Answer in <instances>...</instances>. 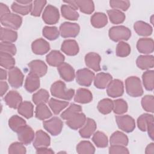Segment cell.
I'll use <instances>...</instances> for the list:
<instances>
[{"instance_id": "obj_46", "label": "cell", "mask_w": 154, "mask_h": 154, "mask_svg": "<svg viewBox=\"0 0 154 154\" xmlns=\"http://www.w3.org/2000/svg\"><path fill=\"white\" fill-rule=\"evenodd\" d=\"M32 4L29 5H22L18 3L17 1H14L12 4L11 8V10L16 13H18L22 15H26L29 13H31V11Z\"/></svg>"}, {"instance_id": "obj_6", "label": "cell", "mask_w": 154, "mask_h": 154, "mask_svg": "<svg viewBox=\"0 0 154 154\" xmlns=\"http://www.w3.org/2000/svg\"><path fill=\"white\" fill-rule=\"evenodd\" d=\"M116 120L119 128L124 132H131L135 128V120L130 116H117L116 117Z\"/></svg>"}, {"instance_id": "obj_11", "label": "cell", "mask_w": 154, "mask_h": 154, "mask_svg": "<svg viewBox=\"0 0 154 154\" xmlns=\"http://www.w3.org/2000/svg\"><path fill=\"white\" fill-rule=\"evenodd\" d=\"M124 92L123 82L119 79L112 80L106 87L107 94L111 97L121 96Z\"/></svg>"}, {"instance_id": "obj_21", "label": "cell", "mask_w": 154, "mask_h": 154, "mask_svg": "<svg viewBox=\"0 0 154 154\" xmlns=\"http://www.w3.org/2000/svg\"><path fill=\"white\" fill-rule=\"evenodd\" d=\"M32 52L37 55H43L47 53L50 49L49 43L43 38H38L32 43Z\"/></svg>"}, {"instance_id": "obj_51", "label": "cell", "mask_w": 154, "mask_h": 154, "mask_svg": "<svg viewBox=\"0 0 154 154\" xmlns=\"http://www.w3.org/2000/svg\"><path fill=\"white\" fill-rule=\"evenodd\" d=\"M141 105L143 108L147 112H153L154 99L152 95H146L141 99Z\"/></svg>"}, {"instance_id": "obj_54", "label": "cell", "mask_w": 154, "mask_h": 154, "mask_svg": "<svg viewBox=\"0 0 154 154\" xmlns=\"http://www.w3.org/2000/svg\"><path fill=\"white\" fill-rule=\"evenodd\" d=\"M26 150L23 144L21 142H15L12 143L8 147V153H26Z\"/></svg>"}, {"instance_id": "obj_27", "label": "cell", "mask_w": 154, "mask_h": 154, "mask_svg": "<svg viewBox=\"0 0 154 154\" xmlns=\"http://www.w3.org/2000/svg\"><path fill=\"white\" fill-rule=\"evenodd\" d=\"M137 66L142 70H148L154 66V58L153 55H140L136 61Z\"/></svg>"}, {"instance_id": "obj_32", "label": "cell", "mask_w": 154, "mask_h": 154, "mask_svg": "<svg viewBox=\"0 0 154 154\" xmlns=\"http://www.w3.org/2000/svg\"><path fill=\"white\" fill-rule=\"evenodd\" d=\"M109 143L111 145L127 146L128 144V138L120 131L114 132L111 136Z\"/></svg>"}, {"instance_id": "obj_53", "label": "cell", "mask_w": 154, "mask_h": 154, "mask_svg": "<svg viewBox=\"0 0 154 154\" xmlns=\"http://www.w3.org/2000/svg\"><path fill=\"white\" fill-rule=\"evenodd\" d=\"M109 5L113 9L126 11L130 7V2L129 1L111 0L109 1Z\"/></svg>"}, {"instance_id": "obj_48", "label": "cell", "mask_w": 154, "mask_h": 154, "mask_svg": "<svg viewBox=\"0 0 154 154\" xmlns=\"http://www.w3.org/2000/svg\"><path fill=\"white\" fill-rule=\"evenodd\" d=\"M42 32L43 35L49 40L57 39L60 35V31L56 26H46L43 28Z\"/></svg>"}, {"instance_id": "obj_20", "label": "cell", "mask_w": 154, "mask_h": 154, "mask_svg": "<svg viewBox=\"0 0 154 154\" xmlns=\"http://www.w3.org/2000/svg\"><path fill=\"white\" fill-rule=\"evenodd\" d=\"M86 117L82 112H78L67 120L66 124L71 129L77 130L80 129L86 121Z\"/></svg>"}, {"instance_id": "obj_26", "label": "cell", "mask_w": 154, "mask_h": 154, "mask_svg": "<svg viewBox=\"0 0 154 154\" xmlns=\"http://www.w3.org/2000/svg\"><path fill=\"white\" fill-rule=\"evenodd\" d=\"M93 99V95L91 91L86 88H80L77 90L75 96L74 100L80 103H87Z\"/></svg>"}, {"instance_id": "obj_43", "label": "cell", "mask_w": 154, "mask_h": 154, "mask_svg": "<svg viewBox=\"0 0 154 154\" xmlns=\"http://www.w3.org/2000/svg\"><path fill=\"white\" fill-rule=\"evenodd\" d=\"M25 125L26 121L17 115L11 116L8 120L9 127L13 131L16 132H17L21 127L25 126Z\"/></svg>"}, {"instance_id": "obj_56", "label": "cell", "mask_w": 154, "mask_h": 154, "mask_svg": "<svg viewBox=\"0 0 154 154\" xmlns=\"http://www.w3.org/2000/svg\"><path fill=\"white\" fill-rule=\"evenodd\" d=\"M109 153L111 154H120V153H129L128 149L122 145H111L109 148Z\"/></svg>"}, {"instance_id": "obj_8", "label": "cell", "mask_w": 154, "mask_h": 154, "mask_svg": "<svg viewBox=\"0 0 154 154\" xmlns=\"http://www.w3.org/2000/svg\"><path fill=\"white\" fill-rule=\"evenodd\" d=\"M24 76L21 70L16 67L9 69L8 72V81L10 85L13 88L20 87L23 82Z\"/></svg>"}, {"instance_id": "obj_62", "label": "cell", "mask_w": 154, "mask_h": 154, "mask_svg": "<svg viewBox=\"0 0 154 154\" xmlns=\"http://www.w3.org/2000/svg\"><path fill=\"white\" fill-rule=\"evenodd\" d=\"M1 80H5L7 79V72L3 69H1Z\"/></svg>"}, {"instance_id": "obj_35", "label": "cell", "mask_w": 154, "mask_h": 154, "mask_svg": "<svg viewBox=\"0 0 154 154\" xmlns=\"http://www.w3.org/2000/svg\"><path fill=\"white\" fill-rule=\"evenodd\" d=\"M107 14L111 23L113 24H120L125 20V14L120 10L116 9L108 10Z\"/></svg>"}, {"instance_id": "obj_55", "label": "cell", "mask_w": 154, "mask_h": 154, "mask_svg": "<svg viewBox=\"0 0 154 154\" xmlns=\"http://www.w3.org/2000/svg\"><path fill=\"white\" fill-rule=\"evenodd\" d=\"M1 52L14 55L16 53V48L15 45L11 43L2 42L0 44Z\"/></svg>"}, {"instance_id": "obj_17", "label": "cell", "mask_w": 154, "mask_h": 154, "mask_svg": "<svg viewBox=\"0 0 154 154\" xmlns=\"http://www.w3.org/2000/svg\"><path fill=\"white\" fill-rule=\"evenodd\" d=\"M51 143L50 137L42 130H38L35 133L33 146L37 149L43 147H48Z\"/></svg>"}, {"instance_id": "obj_14", "label": "cell", "mask_w": 154, "mask_h": 154, "mask_svg": "<svg viewBox=\"0 0 154 154\" xmlns=\"http://www.w3.org/2000/svg\"><path fill=\"white\" fill-rule=\"evenodd\" d=\"M61 78L67 82L73 81L75 77V70L72 66L66 63H63L57 67Z\"/></svg>"}, {"instance_id": "obj_10", "label": "cell", "mask_w": 154, "mask_h": 154, "mask_svg": "<svg viewBox=\"0 0 154 154\" xmlns=\"http://www.w3.org/2000/svg\"><path fill=\"white\" fill-rule=\"evenodd\" d=\"M42 18L43 21L48 25L55 24L60 18L58 8L52 5H47L43 11Z\"/></svg>"}, {"instance_id": "obj_40", "label": "cell", "mask_w": 154, "mask_h": 154, "mask_svg": "<svg viewBox=\"0 0 154 154\" xmlns=\"http://www.w3.org/2000/svg\"><path fill=\"white\" fill-rule=\"evenodd\" d=\"M0 64L1 67L7 69H10L14 67L15 60L13 58V55L1 52L0 54Z\"/></svg>"}, {"instance_id": "obj_41", "label": "cell", "mask_w": 154, "mask_h": 154, "mask_svg": "<svg viewBox=\"0 0 154 154\" xmlns=\"http://www.w3.org/2000/svg\"><path fill=\"white\" fill-rule=\"evenodd\" d=\"M49 94L47 90L40 89L32 96V101L34 104L38 105L40 103H46L49 100Z\"/></svg>"}, {"instance_id": "obj_47", "label": "cell", "mask_w": 154, "mask_h": 154, "mask_svg": "<svg viewBox=\"0 0 154 154\" xmlns=\"http://www.w3.org/2000/svg\"><path fill=\"white\" fill-rule=\"evenodd\" d=\"M82 111V108L80 105L72 103L71 104L67 109L64 111L61 114V117L64 120H68L71 117L74 116L75 114L78 112H80Z\"/></svg>"}, {"instance_id": "obj_18", "label": "cell", "mask_w": 154, "mask_h": 154, "mask_svg": "<svg viewBox=\"0 0 154 154\" xmlns=\"http://www.w3.org/2000/svg\"><path fill=\"white\" fill-rule=\"evenodd\" d=\"M153 40L151 38H140L137 43V48L138 52L144 54H148L153 52Z\"/></svg>"}, {"instance_id": "obj_13", "label": "cell", "mask_w": 154, "mask_h": 154, "mask_svg": "<svg viewBox=\"0 0 154 154\" xmlns=\"http://www.w3.org/2000/svg\"><path fill=\"white\" fill-rule=\"evenodd\" d=\"M28 67L29 68V73H32L39 78L44 76L48 70L46 64L43 61L39 60H35L31 61L28 64Z\"/></svg>"}, {"instance_id": "obj_57", "label": "cell", "mask_w": 154, "mask_h": 154, "mask_svg": "<svg viewBox=\"0 0 154 154\" xmlns=\"http://www.w3.org/2000/svg\"><path fill=\"white\" fill-rule=\"evenodd\" d=\"M36 153H40V154H51L54 153V152L51 149L47 148V147H39L36 149Z\"/></svg>"}, {"instance_id": "obj_25", "label": "cell", "mask_w": 154, "mask_h": 154, "mask_svg": "<svg viewBox=\"0 0 154 154\" xmlns=\"http://www.w3.org/2000/svg\"><path fill=\"white\" fill-rule=\"evenodd\" d=\"M40 87L39 77L29 73L25 79V88L29 93H32L37 90Z\"/></svg>"}, {"instance_id": "obj_34", "label": "cell", "mask_w": 154, "mask_h": 154, "mask_svg": "<svg viewBox=\"0 0 154 154\" xmlns=\"http://www.w3.org/2000/svg\"><path fill=\"white\" fill-rule=\"evenodd\" d=\"M62 16L66 19L70 20H76L79 17V14L73 8L68 4H63L61 7Z\"/></svg>"}, {"instance_id": "obj_61", "label": "cell", "mask_w": 154, "mask_h": 154, "mask_svg": "<svg viewBox=\"0 0 154 154\" xmlns=\"http://www.w3.org/2000/svg\"><path fill=\"white\" fill-rule=\"evenodd\" d=\"M65 3H66L67 4H68L69 5H70V7H72V8H73L75 10H78V5L76 3V1H64Z\"/></svg>"}, {"instance_id": "obj_22", "label": "cell", "mask_w": 154, "mask_h": 154, "mask_svg": "<svg viewBox=\"0 0 154 154\" xmlns=\"http://www.w3.org/2000/svg\"><path fill=\"white\" fill-rule=\"evenodd\" d=\"M61 49L64 53L69 56L76 55L79 50L78 43L72 39L64 40L61 45Z\"/></svg>"}, {"instance_id": "obj_1", "label": "cell", "mask_w": 154, "mask_h": 154, "mask_svg": "<svg viewBox=\"0 0 154 154\" xmlns=\"http://www.w3.org/2000/svg\"><path fill=\"white\" fill-rule=\"evenodd\" d=\"M51 93L55 97L70 100L74 96L75 90L72 88L67 89L64 82L57 81L51 85Z\"/></svg>"}, {"instance_id": "obj_23", "label": "cell", "mask_w": 154, "mask_h": 154, "mask_svg": "<svg viewBox=\"0 0 154 154\" xmlns=\"http://www.w3.org/2000/svg\"><path fill=\"white\" fill-rule=\"evenodd\" d=\"M112 80V76L107 73L100 72L94 78V84L99 89L105 88L109 82Z\"/></svg>"}, {"instance_id": "obj_19", "label": "cell", "mask_w": 154, "mask_h": 154, "mask_svg": "<svg viewBox=\"0 0 154 154\" xmlns=\"http://www.w3.org/2000/svg\"><path fill=\"white\" fill-rule=\"evenodd\" d=\"M4 100L9 107L16 109L22 103V98L17 91L11 90L5 96Z\"/></svg>"}, {"instance_id": "obj_60", "label": "cell", "mask_w": 154, "mask_h": 154, "mask_svg": "<svg viewBox=\"0 0 154 154\" xmlns=\"http://www.w3.org/2000/svg\"><path fill=\"white\" fill-rule=\"evenodd\" d=\"M145 153L147 154H153L154 153V144L153 143H150L147 145V146L146 148Z\"/></svg>"}, {"instance_id": "obj_50", "label": "cell", "mask_w": 154, "mask_h": 154, "mask_svg": "<svg viewBox=\"0 0 154 154\" xmlns=\"http://www.w3.org/2000/svg\"><path fill=\"white\" fill-rule=\"evenodd\" d=\"M131 53V47L126 42H120L116 47V55L120 57H125Z\"/></svg>"}, {"instance_id": "obj_45", "label": "cell", "mask_w": 154, "mask_h": 154, "mask_svg": "<svg viewBox=\"0 0 154 154\" xmlns=\"http://www.w3.org/2000/svg\"><path fill=\"white\" fill-rule=\"evenodd\" d=\"M76 152L79 154L94 153L95 148L93 145L88 141H82L76 146Z\"/></svg>"}, {"instance_id": "obj_2", "label": "cell", "mask_w": 154, "mask_h": 154, "mask_svg": "<svg viewBox=\"0 0 154 154\" xmlns=\"http://www.w3.org/2000/svg\"><path fill=\"white\" fill-rule=\"evenodd\" d=\"M126 91L132 97H139L143 95V89L141 82L137 76L128 77L125 81Z\"/></svg>"}, {"instance_id": "obj_29", "label": "cell", "mask_w": 154, "mask_h": 154, "mask_svg": "<svg viewBox=\"0 0 154 154\" xmlns=\"http://www.w3.org/2000/svg\"><path fill=\"white\" fill-rule=\"evenodd\" d=\"M17 111L21 116L26 119H29L33 116L34 106L32 103L29 101L22 102L17 108Z\"/></svg>"}, {"instance_id": "obj_12", "label": "cell", "mask_w": 154, "mask_h": 154, "mask_svg": "<svg viewBox=\"0 0 154 154\" xmlns=\"http://www.w3.org/2000/svg\"><path fill=\"white\" fill-rule=\"evenodd\" d=\"M17 134L20 142L26 145L30 144L34 140L35 136L32 129L26 125L21 127L17 131Z\"/></svg>"}, {"instance_id": "obj_9", "label": "cell", "mask_w": 154, "mask_h": 154, "mask_svg": "<svg viewBox=\"0 0 154 154\" xmlns=\"http://www.w3.org/2000/svg\"><path fill=\"white\" fill-rule=\"evenodd\" d=\"M94 76V73L93 72L84 68L79 69L76 72V80L80 85L88 87L91 84Z\"/></svg>"}, {"instance_id": "obj_39", "label": "cell", "mask_w": 154, "mask_h": 154, "mask_svg": "<svg viewBox=\"0 0 154 154\" xmlns=\"http://www.w3.org/2000/svg\"><path fill=\"white\" fill-rule=\"evenodd\" d=\"M92 141L98 147H106L108 144V140L107 136L103 132L97 131L93 134Z\"/></svg>"}, {"instance_id": "obj_63", "label": "cell", "mask_w": 154, "mask_h": 154, "mask_svg": "<svg viewBox=\"0 0 154 154\" xmlns=\"http://www.w3.org/2000/svg\"><path fill=\"white\" fill-rule=\"evenodd\" d=\"M17 2L20 4L22 5H29L32 3L33 1H29V0H26V1H17Z\"/></svg>"}, {"instance_id": "obj_36", "label": "cell", "mask_w": 154, "mask_h": 154, "mask_svg": "<svg viewBox=\"0 0 154 154\" xmlns=\"http://www.w3.org/2000/svg\"><path fill=\"white\" fill-rule=\"evenodd\" d=\"M49 105L54 114H58L63 109L69 105V102L51 98L49 100Z\"/></svg>"}, {"instance_id": "obj_5", "label": "cell", "mask_w": 154, "mask_h": 154, "mask_svg": "<svg viewBox=\"0 0 154 154\" xmlns=\"http://www.w3.org/2000/svg\"><path fill=\"white\" fill-rule=\"evenodd\" d=\"M22 22V17L16 14L9 13L1 16V24L9 28L17 29L21 26Z\"/></svg>"}, {"instance_id": "obj_24", "label": "cell", "mask_w": 154, "mask_h": 154, "mask_svg": "<svg viewBox=\"0 0 154 154\" xmlns=\"http://www.w3.org/2000/svg\"><path fill=\"white\" fill-rule=\"evenodd\" d=\"M46 60L50 66L58 67L64 63V56L60 51L54 50L46 55Z\"/></svg>"}, {"instance_id": "obj_58", "label": "cell", "mask_w": 154, "mask_h": 154, "mask_svg": "<svg viewBox=\"0 0 154 154\" xmlns=\"http://www.w3.org/2000/svg\"><path fill=\"white\" fill-rule=\"evenodd\" d=\"M10 12V10L8 8V7H7V5L1 2L0 3V14H1V16H2L7 13H9Z\"/></svg>"}, {"instance_id": "obj_33", "label": "cell", "mask_w": 154, "mask_h": 154, "mask_svg": "<svg viewBox=\"0 0 154 154\" xmlns=\"http://www.w3.org/2000/svg\"><path fill=\"white\" fill-rule=\"evenodd\" d=\"M35 114L36 118L41 120H45L52 116V112L45 103L37 105L35 108Z\"/></svg>"}, {"instance_id": "obj_44", "label": "cell", "mask_w": 154, "mask_h": 154, "mask_svg": "<svg viewBox=\"0 0 154 154\" xmlns=\"http://www.w3.org/2000/svg\"><path fill=\"white\" fill-rule=\"evenodd\" d=\"M76 3L80 11L85 14H91L94 10V5L92 1L77 0Z\"/></svg>"}, {"instance_id": "obj_37", "label": "cell", "mask_w": 154, "mask_h": 154, "mask_svg": "<svg viewBox=\"0 0 154 154\" xmlns=\"http://www.w3.org/2000/svg\"><path fill=\"white\" fill-rule=\"evenodd\" d=\"M113 106V101L110 99L106 98L99 101L97 104V109L100 113L107 114L112 111Z\"/></svg>"}, {"instance_id": "obj_16", "label": "cell", "mask_w": 154, "mask_h": 154, "mask_svg": "<svg viewBox=\"0 0 154 154\" xmlns=\"http://www.w3.org/2000/svg\"><path fill=\"white\" fill-rule=\"evenodd\" d=\"M96 127L95 121L90 118H87L84 125L79 129V133L82 138H90L94 133Z\"/></svg>"}, {"instance_id": "obj_52", "label": "cell", "mask_w": 154, "mask_h": 154, "mask_svg": "<svg viewBox=\"0 0 154 154\" xmlns=\"http://www.w3.org/2000/svg\"><path fill=\"white\" fill-rule=\"evenodd\" d=\"M46 4V1L37 0L32 2L31 14L34 16H39Z\"/></svg>"}, {"instance_id": "obj_28", "label": "cell", "mask_w": 154, "mask_h": 154, "mask_svg": "<svg viewBox=\"0 0 154 154\" xmlns=\"http://www.w3.org/2000/svg\"><path fill=\"white\" fill-rule=\"evenodd\" d=\"M134 28L139 35L144 37L151 35L153 31L152 26L143 21L136 22L134 25Z\"/></svg>"}, {"instance_id": "obj_42", "label": "cell", "mask_w": 154, "mask_h": 154, "mask_svg": "<svg viewBox=\"0 0 154 154\" xmlns=\"http://www.w3.org/2000/svg\"><path fill=\"white\" fill-rule=\"evenodd\" d=\"M153 116L152 114L145 113L141 115L137 119V125L141 131H146L148 125L153 122Z\"/></svg>"}, {"instance_id": "obj_59", "label": "cell", "mask_w": 154, "mask_h": 154, "mask_svg": "<svg viewBox=\"0 0 154 154\" xmlns=\"http://www.w3.org/2000/svg\"><path fill=\"white\" fill-rule=\"evenodd\" d=\"M1 88V96H3L8 89V85L5 81H1L0 82Z\"/></svg>"}, {"instance_id": "obj_49", "label": "cell", "mask_w": 154, "mask_h": 154, "mask_svg": "<svg viewBox=\"0 0 154 154\" xmlns=\"http://www.w3.org/2000/svg\"><path fill=\"white\" fill-rule=\"evenodd\" d=\"M114 106L112 111L116 114L121 115L125 113L128 110V104L126 102L122 99H119L114 100Z\"/></svg>"}, {"instance_id": "obj_4", "label": "cell", "mask_w": 154, "mask_h": 154, "mask_svg": "<svg viewBox=\"0 0 154 154\" xmlns=\"http://www.w3.org/2000/svg\"><path fill=\"white\" fill-rule=\"evenodd\" d=\"M43 125L44 128L54 136L60 134L63 127L62 120L58 117H53L51 119L45 120Z\"/></svg>"}, {"instance_id": "obj_7", "label": "cell", "mask_w": 154, "mask_h": 154, "mask_svg": "<svg viewBox=\"0 0 154 154\" xmlns=\"http://www.w3.org/2000/svg\"><path fill=\"white\" fill-rule=\"evenodd\" d=\"M80 27L78 24L71 22H64L60 26V34L63 38L75 37L79 32Z\"/></svg>"}, {"instance_id": "obj_15", "label": "cell", "mask_w": 154, "mask_h": 154, "mask_svg": "<svg viewBox=\"0 0 154 154\" xmlns=\"http://www.w3.org/2000/svg\"><path fill=\"white\" fill-rule=\"evenodd\" d=\"M100 56L95 52H89L85 56V63L86 66L95 72L101 70L100 66Z\"/></svg>"}, {"instance_id": "obj_3", "label": "cell", "mask_w": 154, "mask_h": 154, "mask_svg": "<svg viewBox=\"0 0 154 154\" xmlns=\"http://www.w3.org/2000/svg\"><path fill=\"white\" fill-rule=\"evenodd\" d=\"M109 37L114 42L128 40L131 36L130 29L125 26H115L111 27L108 32Z\"/></svg>"}, {"instance_id": "obj_38", "label": "cell", "mask_w": 154, "mask_h": 154, "mask_svg": "<svg viewBox=\"0 0 154 154\" xmlns=\"http://www.w3.org/2000/svg\"><path fill=\"white\" fill-rule=\"evenodd\" d=\"M143 82L145 88L148 91H152L154 88V72L153 70H147L142 75Z\"/></svg>"}, {"instance_id": "obj_31", "label": "cell", "mask_w": 154, "mask_h": 154, "mask_svg": "<svg viewBox=\"0 0 154 154\" xmlns=\"http://www.w3.org/2000/svg\"><path fill=\"white\" fill-rule=\"evenodd\" d=\"M17 38V34L14 30L7 28H1L0 39L4 42L13 43L14 42Z\"/></svg>"}, {"instance_id": "obj_30", "label": "cell", "mask_w": 154, "mask_h": 154, "mask_svg": "<svg viewBox=\"0 0 154 154\" xmlns=\"http://www.w3.org/2000/svg\"><path fill=\"white\" fill-rule=\"evenodd\" d=\"M91 25L97 28H100L106 25L108 19L106 14L103 13H95L91 17Z\"/></svg>"}]
</instances>
